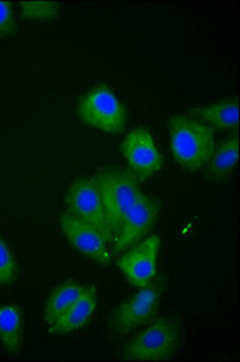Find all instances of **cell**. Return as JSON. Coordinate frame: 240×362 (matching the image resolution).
Instances as JSON below:
<instances>
[{
	"instance_id": "1",
	"label": "cell",
	"mask_w": 240,
	"mask_h": 362,
	"mask_svg": "<svg viewBox=\"0 0 240 362\" xmlns=\"http://www.w3.org/2000/svg\"><path fill=\"white\" fill-rule=\"evenodd\" d=\"M172 156L181 168L198 172L207 167L215 151V132L208 124L188 116L169 119Z\"/></svg>"
},
{
	"instance_id": "2",
	"label": "cell",
	"mask_w": 240,
	"mask_h": 362,
	"mask_svg": "<svg viewBox=\"0 0 240 362\" xmlns=\"http://www.w3.org/2000/svg\"><path fill=\"white\" fill-rule=\"evenodd\" d=\"M95 180L100 189L114 242L124 216L141 192L138 179L126 169L112 168L100 170Z\"/></svg>"
},
{
	"instance_id": "3",
	"label": "cell",
	"mask_w": 240,
	"mask_h": 362,
	"mask_svg": "<svg viewBox=\"0 0 240 362\" xmlns=\"http://www.w3.org/2000/svg\"><path fill=\"white\" fill-rule=\"evenodd\" d=\"M179 344L178 322L169 317H163L133 338L122 351V358L131 361H163L174 356Z\"/></svg>"
},
{
	"instance_id": "4",
	"label": "cell",
	"mask_w": 240,
	"mask_h": 362,
	"mask_svg": "<svg viewBox=\"0 0 240 362\" xmlns=\"http://www.w3.org/2000/svg\"><path fill=\"white\" fill-rule=\"evenodd\" d=\"M78 115L83 124L102 132L116 134L127 124V112L116 95L107 87L90 90L78 107Z\"/></svg>"
},
{
	"instance_id": "5",
	"label": "cell",
	"mask_w": 240,
	"mask_h": 362,
	"mask_svg": "<svg viewBox=\"0 0 240 362\" xmlns=\"http://www.w3.org/2000/svg\"><path fill=\"white\" fill-rule=\"evenodd\" d=\"M66 204L71 211L69 214L95 227L104 238L112 242V232L95 177H81L74 181L66 194Z\"/></svg>"
},
{
	"instance_id": "6",
	"label": "cell",
	"mask_w": 240,
	"mask_h": 362,
	"mask_svg": "<svg viewBox=\"0 0 240 362\" xmlns=\"http://www.w3.org/2000/svg\"><path fill=\"white\" fill-rule=\"evenodd\" d=\"M121 153L138 180H146L161 169V153L152 134L145 128L131 131L121 144Z\"/></svg>"
},
{
	"instance_id": "7",
	"label": "cell",
	"mask_w": 240,
	"mask_h": 362,
	"mask_svg": "<svg viewBox=\"0 0 240 362\" xmlns=\"http://www.w3.org/2000/svg\"><path fill=\"white\" fill-rule=\"evenodd\" d=\"M158 203L155 198L140 192L137 201L124 216L120 230L114 239L116 252L124 251L144 238L157 220Z\"/></svg>"
},
{
	"instance_id": "8",
	"label": "cell",
	"mask_w": 240,
	"mask_h": 362,
	"mask_svg": "<svg viewBox=\"0 0 240 362\" xmlns=\"http://www.w3.org/2000/svg\"><path fill=\"white\" fill-rule=\"evenodd\" d=\"M158 300L160 290L157 286L148 285L146 288H140V291L122 302L114 310L110 317V325L116 334H131L153 317L157 309Z\"/></svg>"
},
{
	"instance_id": "9",
	"label": "cell",
	"mask_w": 240,
	"mask_h": 362,
	"mask_svg": "<svg viewBox=\"0 0 240 362\" xmlns=\"http://www.w3.org/2000/svg\"><path fill=\"white\" fill-rule=\"evenodd\" d=\"M160 247V237L152 235L121 256L119 267L131 284L143 288L152 281L157 272Z\"/></svg>"
},
{
	"instance_id": "10",
	"label": "cell",
	"mask_w": 240,
	"mask_h": 362,
	"mask_svg": "<svg viewBox=\"0 0 240 362\" xmlns=\"http://www.w3.org/2000/svg\"><path fill=\"white\" fill-rule=\"evenodd\" d=\"M59 223L66 238L83 255L100 264H108L112 261L108 240L100 230L71 214L63 215Z\"/></svg>"
},
{
	"instance_id": "11",
	"label": "cell",
	"mask_w": 240,
	"mask_h": 362,
	"mask_svg": "<svg viewBox=\"0 0 240 362\" xmlns=\"http://www.w3.org/2000/svg\"><path fill=\"white\" fill-rule=\"evenodd\" d=\"M97 309L95 288L88 286L83 296L50 325V332L56 336L68 334L88 324Z\"/></svg>"
},
{
	"instance_id": "12",
	"label": "cell",
	"mask_w": 240,
	"mask_h": 362,
	"mask_svg": "<svg viewBox=\"0 0 240 362\" xmlns=\"http://www.w3.org/2000/svg\"><path fill=\"white\" fill-rule=\"evenodd\" d=\"M191 115L212 129H233L239 124V105L236 99H224L207 107H196L191 110Z\"/></svg>"
},
{
	"instance_id": "13",
	"label": "cell",
	"mask_w": 240,
	"mask_h": 362,
	"mask_svg": "<svg viewBox=\"0 0 240 362\" xmlns=\"http://www.w3.org/2000/svg\"><path fill=\"white\" fill-rule=\"evenodd\" d=\"M23 319L16 305H0V343L10 355L21 351Z\"/></svg>"
},
{
	"instance_id": "14",
	"label": "cell",
	"mask_w": 240,
	"mask_h": 362,
	"mask_svg": "<svg viewBox=\"0 0 240 362\" xmlns=\"http://www.w3.org/2000/svg\"><path fill=\"white\" fill-rule=\"evenodd\" d=\"M239 158L238 136H229L215 148L210 162L208 163V175L210 180L222 181L232 173Z\"/></svg>"
},
{
	"instance_id": "15",
	"label": "cell",
	"mask_w": 240,
	"mask_h": 362,
	"mask_svg": "<svg viewBox=\"0 0 240 362\" xmlns=\"http://www.w3.org/2000/svg\"><path fill=\"white\" fill-rule=\"evenodd\" d=\"M88 286L76 284V283H66L57 288H54L47 298L45 308H44V317L49 325L54 324L62 314L66 313L71 305H74L80 297L83 296Z\"/></svg>"
},
{
	"instance_id": "16",
	"label": "cell",
	"mask_w": 240,
	"mask_h": 362,
	"mask_svg": "<svg viewBox=\"0 0 240 362\" xmlns=\"http://www.w3.org/2000/svg\"><path fill=\"white\" fill-rule=\"evenodd\" d=\"M59 13L54 1H22L21 16L30 21H50Z\"/></svg>"
},
{
	"instance_id": "17",
	"label": "cell",
	"mask_w": 240,
	"mask_h": 362,
	"mask_svg": "<svg viewBox=\"0 0 240 362\" xmlns=\"http://www.w3.org/2000/svg\"><path fill=\"white\" fill-rule=\"evenodd\" d=\"M17 264L8 244L0 237V285L13 283L16 276Z\"/></svg>"
},
{
	"instance_id": "18",
	"label": "cell",
	"mask_w": 240,
	"mask_h": 362,
	"mask_svg": "<svg viewBox=\"0 0 240 362\" xmlns=\"http://www.w3.org/2000/svg\"><path fill=\"white\" fill-rule=\"evenodd\" d=\"M16 20L13 13V4L0 0V37H8L15 32Z\"/></svg>"
}]
</instances>
